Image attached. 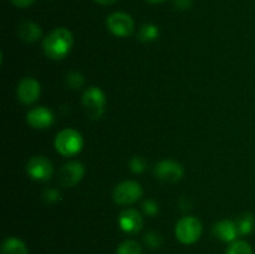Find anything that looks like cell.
<instances>
[{
  "mask_svg": "<svg viewBox=\"0 0 255 254\" xmlns=\"http://www.w3.org/2000/svg\"><path fill=\"white\" fill-rule=\"evenodd\" d=\"M74 37L70 30L65 27H57L52 30L44 39L42 47L47 57L52 60H60L67 56L72 47Z\"/></svg>",
  "mask_w": 255,
  "mask_h": 254,
  "instance_id": "cell-1",
  "label": "cell"
},
{
  "mask_svg": "<svg viewBox=\"0 0 255 254\" xmlns=\"http://www.w3.org/2000/svg\"><path fill=\"white\" fill-rule=\"evenodd\" d=\"M84 146V139L81 133L76 129L65 128L56 134L55 148L60 154L65 157H71L79 153Z\"/></svg>",
  "mask_w": 255,
  "mask_h": 254,
  "instance_id": "cell-2",
  "label": "cell"
},
{
  "mask_svg": "<svg viewBox=\"0 0 255 254\" xmlns=\"http://www.w3.org/2000/svg\"><path fill=\"white\" fill-rule=\"evenodd\" d=\"M82 105L92 120H99L104 116L106 110V96L101 89L92 86L84 92Z\"/></svg>",
  "mask_w": 255,
  "mask_h": 254,
  "instance_id": "cell-3",
  "label": "cell"
},
{
  "mask_svg": "<svg viewBox=\"0 0 255 254\" xmlns=\"http://www.w3.org/2000/svg\"><path fill=\"white\" fill-rule=\"evenodd\" d=\"M202 227L201 221L196 217H183L176 226V237L181 243L193 244L201 238Z\"/></svg>",
  "mask_w": 255,
  "mask_h": 254,
  "instance_id": "cell-4",
  "label": "cell"
},
{
  "mask_svg": "<svg viewBox=\"0 0 255 254\" xmlns=\"http://www.w3.org/2000/svg\"><path fill=\"white\" fill-rule=\"evenodd\" d=\"M142 187L136 181H125L117 184L114 191V199L117 204L127 206L138 201L142 197Z\"/></svg>",
  "mask_w": 255,
  "mask_h": 254,
  "instance_id": "cell-5",
  "label": "cell"
},
{
  "mask_svg": "<svg viewBox=\"0 0 255 254\" xmlns=\"http://www.w3.org/2000/svg\"><path fill=\"white\" fill-rule=\"evenodd\" d=\"M107 29L119 37H127L132 35L134 30V21L126 12H114L109 15L106 20Z\"/></svg>",
  "mask_w": 255,
  "mask_h": 254,
  "instance_id": "cell-6",
  "label": "cell"
},
{
  "mask_svg": "<svg viewBox=\"0 0 255 254\" xmlns=\"http://www.w3.org/2000/svg\"><path fill=\"white\" fill-rule=\"evenodd\" d=\"M26 172L35 181H47L54 173V167L50 159L44 156H34L26 164Z\"/></svg>",
  "mask_w": 255,
  "mask_h": 254,
  "instance_id": "cell-7",
  "label": "cell"
},
{
  "mask_svg": "<svg viewBox=\"0 0 255 254\" xmlns=\"http://www.w3.org/2000/svg\"><path fill=\"white\" fill-rule=\"evenodd\" d=\"M154 174L161 181L174 183L183 178L184 169L178 162L172 161V159H164V161L157 163L156 168H154Z\"/></svg>",
  "mask_w": 255,
  "mask_h": 254,
  "instance_id": "cell-8",
  "label": "cell"
},
{
  "mask_svg": "<svg viewBox=\"0 0 255 254\" xmlns=\"http://www.w3.org/2000/svg\"><path fill=\"white\" fill-rule=\"evenodd\" d=\"M40 92H41L40 84L32 77H25L17 85V99L24 105H31L36 102L40 97Z\"/></svg>",
  "mask_w": 255,
  "mask_h": 254,
  "instance_id": "cell-9",
  "label": "cell"
},
{
  "mask_svg": "<svg viewBox=\"0 0 255 254\" xmlns=\"http://www.w3.org/2000/svg\"><path fill=\"white\" fill-rule=\"evenodd\" d=\"M85 176V167L84 164L80 162L71 161L69 163L64 164L62 168L60 169L59 173V181L61 186L66 187H74L75 184L79 183Z\"/></svg>",
  "mask_w": 255,
  "mask_h": 254,
  "instance_id": "cell-10",
  "label": "cell"
},
{
  "mask_svg": "<svg viewBox=\"0 0 255 254\" xmlns=\"http://www.w3.org/2000/svg\"><path fill=\"white\" fill-rule=\"evenodd\" d=\"M26 121L32 128L45 129L52 126L55 121L54 114L44 106H37L30 110L26 115Z\"/></svg>",
  "mask_w": 255,
  "mask_h": 254,
  "instance_id": "cell-11",
  "label": "cell"
},
{
  "mask_svg": "<svg viewBox=\"0 0 255 254\" xmlns=\"http://www.w3.org/2000/svg\"><path fill=\"white\" fill-rule=\"evenodd\" d=\"M120 228L126 233H137L142 229L143 219L136 209H125L119 217Z\"/></svg>",
  "mask_w": 255,
  "mask_h": 254,
  "instance_id": "cell-12",
  "label": "cell"
},
{
  "mask_svg": "<svg viewBox=\"0 0 255 254\" xmlns=\"http://www.w3.org/2000/svg\"><path fill=\"white\" fill-rule=\"evenodd\" d=\"M213 234L218 239L223 242H234L238 237L239 231L238 226L236 222L229 221V219H224V221L218 222L216 226L213 227Z\"/></svg>",
  "mask_w": 255,
  "mask_h": 254,
  "instance_id": "cell-13",
  "label": "cell"
},
{
  "mask_svg": "<svg viewBox=\"0 0 255 254\" xmlns=\"http://www.w3.org/2000/svg\"><path fill=\"white\" fill-rule=\"evenodd\" d=\"M17 35L25 42H35L41 37L42 31L34 21H24L17 29Z\"/></svg>",
  "mask_w": 255,
  "mask_h": 254,
  "instance_id": "cell-14",
  "label": "cell"
},
{
  "mask_svg": "<svg viewBox=\"0 0 255 254\" xmlns=\"http://www.w3.org/2000/svg\"><path fill=\"white\" fill-rule=\"evenodd\" d=\"M1 254H29V252L26 244L21 239L11 237L2 243Z\"/></svg>",
  "mask_w": 255,
  "mask_h": 254,
  "instance_id": "cell-15",
  "label": "cell"
},
{
  "mask_svg": "<svg viewBox=\"0 0 255 254\" xmlns=\"http://www.w3.org/2000/svg\"><path fill=\"white\" fill-rule=\"evenodd\" d=\"M236 223L238 226L239 234H242V236H247V234L252 233L255 228V218L253 214L251 213H246L241 216Z\"/></svg>",
  "mask_w": 255,
  "mask_h": 254,
  "instance_id": "cell-16",
  "label": "cell"
},
{
  "mask_svg": "<svg viewBox=\"0 0 255 254\" xmlns=\"http://www.w3.org/2000/svg\"><path fill=\"white\" fill-rule=\"evenodd\" d=\"M159 34V30L156 25L153 24H146L139 29L138 34H137V37L138 40L143 42H149V41H153L158 37Z\"/></svg>",
  "mask_w": 255,
  "mask_h": 254,
  "instance_id": "cell-17",
  "label": "cell"
},
{
  "mask_svg": "<svg viewBox=\"0 0 255 254\" xmlns=\"http://www.w3.org/2000/svg\"><path fill=\"white\" fill-rule=\"evenodd\" d=\"M227 254H253V249L246 241H234L227 249Z\"/></svg>",
  "mask_w": 255,
  "mask_h": 254,
  "instance_id": "cell-18",
  "label": "cell"
},
{
  "mask_svg": "<svg viewBox=\"0 0 255 254\" xmlns=\"http://www.w3.org/2000/svg\"><path fill=\"white\" fill-rule=\"evenodd\" d=\"M116 254H142V248L137 242L125 241L119 246Z\"/></svg>",
  "mask_w": 255,
  "mask_h": 254,
  "instance_id": "cell-19",
  "label": "cell"
},
{
  "mask_svg": "<svg viewBox=\"0 0 255 254\" xmlns=\"http://www.w3.org/2000/svg\"><path fill=\"white\" fill-rule=\"evenodd\" d=\"M66 84L70 89L79 90L84 86L85 79L80 72H76V71L70 72V74L66 76Z\"/></svg>",
  "mask_w": 255,
  "mask_h": 254,
  "instance_id": "cell-20",
  "label": "cell"
},
{
  "mask_svg": "<svg viewBox=\"0 0 255 254\" xmlns=\"http://www.w3.org/2000/svg\"><path fill=\"white\" fill-rule=\"evenodd\" d=\"M144 242L152 249H157L162 246V237L156 232H148L144 236Z\"/></svg>",
  "mask_w": 255,
  "mask_h": 254,
  "instance_id": "cell-21",
  "label": "cell"
},
{
  "mask_svg": "<svg viewBox=\"0 0 255 254\" xmlns=\"http://www.w3.org/2000/svg\"><path fill=\"white\" fill-rule=\"evenodd\" d=\"M129 167H131V169L134 172V173H142V172L146 169L147 163L146 161H144L143 157L134 156L132 157L131 161H129Z\"/></svg>",
  "mask_w": 255,
  "mask_h": 254,
  "instance_id": "cell-22",
  "label": "cell"
},
{
  "mask_svg": "<svg viewBox=\"0 0 255 254\" xmlns=\"http://www.w3.org/2000/svg\"><path fill=\"white\" fill-rule=\"evenodd\" d=\"M143 211L148 216H156L158 213V206H157V203L153 199H147L143 203Z\"/></svg>",
  "mask_w": 255,
  "mask_h": 254,
  "instance_id": "cell-23",
  "label": "cell"
},
{
  "mask_svg": "<svg viewBox=\"0 0 255 254\" xmlns=\"http://www.w3.org/2000/svg\"><path fill=\"white\" fill-rule=\"evenodd\" d=\"M60 194H59V191L57 189H46L44 193V198L45 201L49 202V203H54V202H56L57 199H59Z\"/></svg>",
  "mask_w": 255,
  "mask_h": 254,
  "instance_id": "cell-24",
  "label": "cell"
},
{
  "mask_svg": "<svg viewBox=\"0 0 255 254\" xmlns=\"http://www.w3.org/2000/svg\"><path fill=\"white\" fill-rule=\"evenodd\" d=\"M174 5L178 9H188V7L192 6V0H174Z\"/></svg>",
  "mask_w": 255,
  "mask_h": 254,
  "instance_id": "cell-25",
  "label": "cell"
},
{
  "mask_svg": "<svg viewBox=\"0 0 255 254\" xmlns=\"http://www.w3.org/2000/svg\"><path fill=\"white\" fill-rule=\"evenodd\" d=\"M10 1L17 7H27L31 4H34L35 0H10Z\"/></svg>",
  "mask_w": 255,
  "mask_h": 254,
  "instance_id": "cell-26",
  "label": "cell"
},
{
  "mask_svg": "<svg viewBox=\"0 0 255 254\" xmlns=\"http://www.w3.org/2000/svg\"><path fill=\"white\" fill-rule=\"evenodd\" d=\"M94 1L99 2V4H102V5H111L114 4L116 0H94Z\"/></svg>",
  "mask_w": 255,
  "mask_h": 254,
  "instance_id": "cell-27",
  "label": "cell"
},
{
  "mask_svg": "<svg viewBox=\"0 0 255 254\" xmlns=\"http://www.w3.org/2000/svg\"><path fill=\"white\" fill-rule=\"evenodd\" d=\"M147 1L152 2V4H159V2H163L166 1V0H147Z\"/></svg>",
  "mask_w": 255,
  "mask_h": 254,
  "instance_id": "cell-28",
  "label": "cell"
}]
</instances>
